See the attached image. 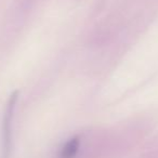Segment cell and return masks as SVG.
<instances>
[{
	"label": "cell",
	"mask_w": 158,
	"mask_h": 158,
	"mask_svg": "<svg viewBox=\"0 0 158 158\" xmlns=\"http://www.w3.org/2000/svg\"><path fill=\"white\" fill-rule=\"evenodd\" d=\"M19 98V92L14 91L10 95L6 105L5 114H3L2 123V154L1 158H11L12 154V120H13L14 110H15L16 101Z\"/></svg>",
	"instance_id": "cell-1"
},
{
	"label": "cell",
	"mask_w": 158,
	"mask_h": 158,
	"mask_svg": "<svg viewBox=\"0 0 158 158\" xmlns=\"http://www.w3.org/2000/svg\"><path fill=\"white\" fill-rule=\"evenodd\" d=\"M79 148V139L77 136L69 139L66 144L62 147L59 158H75Z\"/></svg>",
	"instance_id": "cell-2"
}]
</instances>
